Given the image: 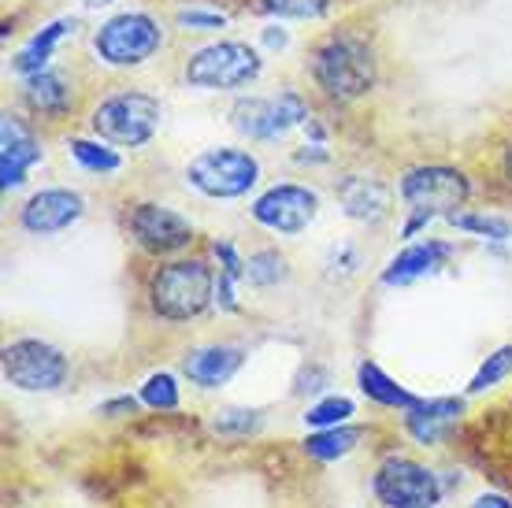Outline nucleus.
I'll use <instances>...</instances> for the list:
<instances>
[{
	"label": "nucleus",
	"instance_id": "obj_35",
	"mask_svg": "<svg viewBox=\"0 0 512 508\" xmlns=\"http://www.w3.org/2000/svg\"><path fill=\"white\" fill-rule=\"evenodd\" d=\"M505 167H509V178H512V149H509V160H505Z\"/></svg>",
	"mask_w": 512,
	"mask_h": 508
},
{
	"label": "nucleus",
	"instance_id": "obj_10",
	"mask_svg": "<svg viewBox=\"0 0 512 508\" xmlns=\"http://www.w3.org/2000/svg\"><path fill=\"white\" fill-rule=\"evenodd\" d=\"M308 115L305 101L294 93H282V97H249V101L234 104V127L242 130L245 138L256 141H275L282 138L290 127H297Z\"/></svg>",
	"mask_w": 512,
	"mask_h": 508
},
{
	"label": "nucleus",
	"instance_id": "obj_34",
	"mask_svg": "<svg viewBox=\"0 0 512 508\" xmlns=\"http://www.w3.org/2000/svg\"><path fill=\"white\" fill-rule=\"evenodd\" d=\"M268 45L271 49H282V45H286V34H268Z\"/></svg>",
	"mask_w": 512,
	"mask_h": 508
},
{
	"label": "nucleus",
	"instance_id": "obj_2",
	"mask_svg": "<svg viewBox=\"0 0 512 508\" xmlns=\"http://www.w3.org/2000/svg\"><path fill=\"white\" fill-rule=\"evenodd\" d=\"M401 197L412 208V223L405 234L423 227L435 216H457V208L468 201V178L453 167H416L401 182Z\"/></svg>",
	"mask_w": 512,
	"mask_h": 508
},
{
	"label": "nucleus",
	"instance_id": "obj_17",
	"mask_svg": "<svg viewBox=\"0 0 512 508\" xmlns=\"http://www.w3.org/2000/svg\"><path fill=\"white\" fill-rule=\"evenodd\" d=\"M453 249L442 242H423V245H409L401 256L390 260V267L383 271V282L386 286H409L416 279H427V275H435L438 267L446 264Z\"/></svg>",
	"mask_w": 512,
	"mask_h": 508
},
{
	"label": "nucleus",
	"instance_id": "obj_13",
	"mask_svg": "<svg viewBox=\"0 0 512 508\" xmlns=\"http://www.w3.org/2000/svg\"><path fill=\"white\" fill-rule=\"evenodd\" d=\"M82 216V197L71 190H41L23 208V227L30 234H60Z\"/></svg>",
	"mask_w": 512,
	"mask_h": 508
},
{
	"label": "nucleus",
	"instance_id": "obj_26",
	"mask_svg": "<svg viewBox=\"0 0 512 508\" xmlns=\"http://www.w3.org/2000/svg\"><path fill=\"white\" fill-rule=\"evenodd\" d=\"M512 375V345H505V349H498L494 356H487V364L475 371L472 379V394H483V390H490V386H498L501 379H509Z\"/></svg>",
	"mask_w": 512,
	"mask_h": 508
},
{
	"label": "nucleus",
	"instance_id": "obj_3",
	"mask_svg": "<svg viewBox=\"0 0 512 508\" xmlns=\"http://www.w3.org/2000/svg\"><path fill=\"white\" fill-rule=\"evenodd\" d=\"M208 301H212V271L201 260L167 264L153 279V308L171 323L201 316Z\"/></svg>",
	"mask_w": 512,
	"mask_h": 508
},
{
	"label": "nucleus",
	"instance_id": "obj_24",
	"mask_svg": "<svg viewBox=\"0 0 512 508\" xmlns=\"http://www.w3.org/2000/svg\"><path fill=\"white\" fill-rule=\"evenodd\" d=\"M349 416H353V401H349V397H327V401H320V405L308 408L305 423H308V427H320V431H327V427H342Z\"/></svg>",
	"mask_w": 512,
	"mask_h": 508
},
{
	"label": "nucleus",
	"instance_id": "obj_7",
	"mask_svg": "<svg viewBox=\"0 0 512 508\" xmlns=\"http://www.w3.org/2000/svg\"><path fill=\"white\" fill-rule=\"evenodd\" d=\"M4 379L26 394H49L67 382V360L45 342H12L4 349Z\"/></svg>",
	"mask_w": 512,
	"mask_h": 508
},
{
	"label": "nucleus",
	"instance_id": "obj_1",
	"mask_svg": "<svg viewBox=\"0 0 512 508\" xmlns=\"http://www.w3.org/2000/svg\"><path fill=\"white\" fill-rule=\"evenodd\" d=\"M312 75L334 101H357L375 86V56L360 38H331L316 52Z\"/></svg>",
	"mask_w": 512,
	"mask_h": 508
},
{
	"label": "nucleus",
	"instance_id": "obj_14",
	"mask_svg": "<svg viewBox=\"0 0 512 508\" xmlns=\"http://www.w3.org/2000/svg\"><path fill=\"white\" fill-rule=\"evenodd\" d=\"M0 134H4V153H0V186L4 190H15V186H23V171L30 164H38V141L34 134L15 119V115H4V123H0Z\"/></svg>",
	"mask_w": 512,
	"mask_h": 508
},
{
	"label": "nucleus",
	"instance_id": "obj_25",
	"mask_svg": "<svg viewBox=\"0 0 512 508\" xmlns=\"http://www.w3.org/2000/svg\"><path fill=\"white\" fill-rule=\"evenodd\" d=\"M290 275L286 271V260L279 253H256L249 256V264H245V279L253 282V286H275Z\"/></svg>",
	"mask_w": 512,
	"mask_h": 508
},
{
	"label": "nucleus",
	"instance_id": "obj_18",
	"mask_svg": "<svg viewBox=\"0 0 512 508\" xmlns=\"http://www.w3.org/2000/svg\"><path fill=\"white\" fill-rule=\"evenodd\" d=\"M338 197L346 204V216L360 219V223H375L390 212V190L379 178H346Z\"/></svg>",
	"mask_w": 512,
	"mask_h": 508
},
{
	"label": "nucleus",
	"instance_id": "obj_11",
	"mask_svg": "<svg viewBox=\"0 0 512 508\" xmlns=\"http://www.w3.org/2000/svg\"><path fill=\"white\" fill-rule=\"evenodd\" d=\"M316 193L305 186H275L253 204V219L279 234H301L316 219Z\"/></svg>",
	"mask_w": 512,
	"mask_h": 508
},
{
	"label": "nucleus",
	"instance_id": "obj_29",
	"mask_svg": "<svg viewBox=\"0 0 512 508\" xmlns=\"http://www.w3.org/2000/svg\"><path fill=\"white\" fill-rule=\"evenodd\" d=\"M71 156L90 171H119V156L93 141H71Z\"/></svg>",
	"mask_w": 512,
	"mask_h": 508
},
{
	"label": "nucleus",
	"instance_id": "obj_21",
	"mask_svg": "<svg viewBox=\"0 0 512 508\" xmlns=\"http://www.w3.org/2000/svg\"><path fill=\"white\" fill-rule=\"evenodd\" d=\"M360 438H364L360 427H346V423L342 427H327V431L305 438V453L316 460H338V457H349L360 445Z\"/></svg>",
	"mask_w": 512,
	"mask_h": 508
},
{
	"label": "nucleus",
	"instance_id": "obj_8",
	"mask_svg": "<svg viewBox=\"0 0 512 508\" xmlns=\"http://www.w3.org/2000/svg\"><path fill=\"white\" fill-rule=\"evenodd\" d=\"M372 490L386 508H435L442 497L438 475L416 460H386L375 471Z\"/></svg>",
	"mask_w": 512,
	"mask_h": 508
},
{
	"label": "nucleus",
	"instance_id": "obj_23",
	"mask_svg": "<svg viewBox=\"0 0 512 508\" xmlns=\"http://www.w3.org/2000/svg\"><path fill=\"white\" fill-rule=\"evenodd\" d=\"M449 223L457 230H468L475 238H487V242H509L512 238V223L501 216H475V212H457V216H449Z\"/></svg>",
	"mask_w": 512,
	"mask_h": 508
},
{
	"label": "nucleus",
	"instance_id": "obj_6",
	"mask_svg": "<svg viewBox=\"0 0 512 508\" xmlns=\"http://www.w3.org/2000/svg\"><path fill=\"white\" fill-rule=\"evenodd\" d=\"M256 175V160L238 149H208L186 167V178L208 197H242L256 186Z\"/></svg>",
	"mask_w": 512,
	"mask_h": 508
},
{
	"label": "nucleus",
	"instance_id": "obj_5",
	"mask_svg": "<svg viewBox=\"0 0 512 508\" xmlns=\"http://www.w3.org/2000/svg\"><path fill=\"white\" fill-rule=\"evenodd\" d=\"M160 127V104L145 93H119L93 112V130L112 145H145Z\"/></svg>",
	"mask_w": 512,
	"mask_h": 508
},
{
	"label": "nucleus",
	"instance_id": "obj_27",
	"mask_svg": "<svg viewBox=\"0 0 512 508\" xmlns=\"http://www.w3.org/2000/svg\"><path fill=\"white\" fill-rule=\"evenodd\" d=\"M141 401L156 408V412H171V408H179V386H175L171 375H153L141 390Z\"/></svg>",
	"mask_w": 512,
	"mask_h": 508
},
{
	"label": "nucleus",
	"instance_id": "obj_32",
	"mask_svg": "<svg viewBox=\"0 0 512 508\" xmlns=\"http://www.w3.org/2000/svg\"><path fill=\"white\" fill-rule=\"evenodd\" d=\"M101 412L104 416H119V412H130V416H134V412H138V401H134V397H119V401H108Z\"/></svg>",
	"mask_w": 512,
	"mask_h": 508
},
{
	"label": "nucleus",
	"instance_id": "obj_15",
	"mask_svg": "<svg viewBox=\"0 0 512 508\" xmlns=\"http://www.w3.org/2000/svg\"><path fill=\"white\" fill-rule=\"evenodd\" d=\"M464 405L453 401V397H438V401H420L416 408H409L405 416V427L420 445H435L442 438H449V431L457 427Z\"/></svg>",
	"mask_w": 512,
	"mask_h": 508
},
{
	"label": "nucleus",
	"instance_id": "obj_9",
	"mask_svg": "<svg viewBox=\"0 0 512 508\" xmlns=\"http://www.w3.org/2000/svg\"><path fill=\"white\" fill-rule=\"evenodd\" d=\"M97 56L112 67H138L160 49V26L149 15H119L97 30Z\"/></svg>",
	"mask_w": 512,
	"mask_h": 508
},
{
	"label": "nucleus",
	"instance_id": "obj_20",
	"mask_svg": "<svg viewBox=\"0 0 512 508\" xmlns=\"http://www.w3.org/2000/svg\"><path fill=\"white\" fill-rule=\"evenodd\" d=\"M357 379H360V390L386 408H405V412H409V408L420 405V397H412L409 390H401V386H397L390 375H383L375 364H360Z\"/></svg>",
	"mask_w": 512,
	"mask_h": 508
},
{
	"label": "nucleus",
	"instance_id": "obj_16",
	"mask_svg": "<svg viewBox=\"0 0 512 508\" xmlns=\"http://www.w3.org/2000/svg\"><path fill=\"white\" fill-rule=\"evenodd\" d=\"M242 368V349L234 345H208V349H193L186 360H182V371L193 386H205V390H216L231 379L234 371Z\"/></svg>",
	"mask_w": 512,
	"mask_h": 508
},
{
	"label": "nucleus",
	"instance_id": "obj_12",
	"mask_svg": "<svg viewBox=\"0 0 512 508\" xmlns=\"http://www.w3.org/2000/svg\"><path fill=\"white\" fill-rule=\"evenodd\" d=\"M130 230H134V238L145 253H175L182 245L193 242V227L190 219L179 216V212H171V208H160V204H138L134 212H130Z\"/></svg>",
	"mask_w": 512,
	"mask_h": 508
},
{
	"label": "nucleus",
	"instance_id": "obj_4",
	"mask_svg": "<svg viewBox=\"0 0 512 508\" xmlns=\"http://www.w3.org/2000/svg\"><path fill=\"white\" fill-rule=\"evenodd\" d=\"M260 75V56L242 41H219L193 52L186 64V82L197 89H242Z\"/></svg>",
	"mask_w": 512,
	"mask_h": 508
},
{
	"label": "nucleus",
	"instance_id": "obj_28",
	"mask_svg": "<svg viewBox=\"0 0 512 508\" xmlns=\"http://www.w3.org/2000/svg\"><path fill=\"white\" fill-rule=\"evenodd\" d=\"M331 0H260V8L282 19H316L327 12Z\"/></svg>",
	"mask_w": 512,
	"mask_h": 508
},
{
	"label": "nucleus",
	"instance_id": "obj_33",
	"mask_svg": "<svg viewBox=\"0 0 512 508\" xmlns=\"http://www.w3.org/2000/svg\"><path fill=\"white\" fill-rule=\"evenodd\" d=\"M472 508H512V501L509 497H501V494H483Z\"/></svg>",
	"mask_w": 512,
	"mask_h": 508
},
{
	"label": "nucleus",
	"instance_id": "obj_31",
	"mask_svg": "<svg viewBox=\"0 0 512 508\" xmlns=\"http://www.w3.org/2000/svg\"><path fill=\"white\" fill-rule=\"evenodd\" d=\"M179 23L182 26H193V30H219L223 26V15H212V12H179Z\"/></svg>",
	"mask_w": 512,
	"mask_h": 508
},
{
	"label": "nucleus",
	"instance_id": "obj_19",
	"mask_svg": "<svg viewBox=\"0 0 512 508\" xmlns=\"http://www.w3.org/2000/svg\"><path fill=\"white\" fill-rule=\"evenodd\" d=\"M23 97L26 104L34 108L38 115H64L71 112V104H75V93H71V82H67L60 71H38V75H26V86H23Z\"/></svg>",
	"mask_w": 512,
	"mask_h": 508
},
{
	"label": "nucleus",
	"instance_id": "obj_30",
	"mask_svg": "<svg viewBox=\"0 0 512 508\" xmlns=\"http://www.w3.org/2000/svg\"><path fill=\"white\" fill-rule=\"evenodd\" d=\"M212 427H216L219 434H253V431H260V412L231 408V412H219Z\"/></svg>",
	"mask_w": 512,
	"mask_h": 508
},
{
	"label": "nucleus",
	"instance_id": "obj_22",
	"mask_svg": "<svg viewBox=\"0 0 512 508\" xmlns=\"http://www.w3.org/2000/svg\"><path fill=\"white\" fill-rule=\"evenodd\" d=\"M67 30H75V23H67V19H60V23H52V26H45L38 38L30 41L19 56H15V71L19 75H38V71H45V60H49V52H52V45L64 38Z\"/></svg>",
	"mask_w": 512,
	"mask_h": 508
}]
</instances>
